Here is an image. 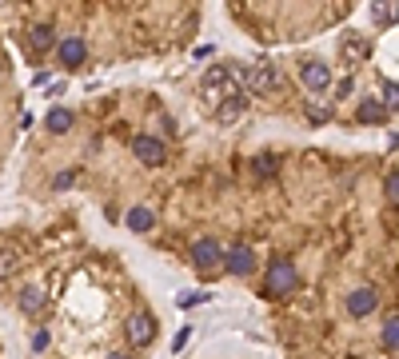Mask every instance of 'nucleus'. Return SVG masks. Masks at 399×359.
<instances>
[{
    "mask_svg": "<svg viewBox=\"0 0 399 359\" xmlns=\"http://www.w3.org/2000/svg\"><path fill=\"white\" fill-rule=\"evenodd\" d=\"M244 76H248L244 64H216V68L204 72V96H216V104H219L224 96L244 88Z\"/></svg>",
    "mask_w": 399,
    "mask_h": 359,
    "instance_id": "f257e3e1",
    "label": "nucleus"
},
{
    "mask_svg": "<svg viewBox=\"0 0 399 359\" xmlns=\"http://www.w3.org/2000/svg\"><path fill=\"white\" fill-rule=\"evenodd\" d=\"M299 288V268L291 264V259H271L268 271H264V296L268 299H288L291 291Z\"/></svg>",
    "mask_w": 399,
    "mask_h": 359,
    "instance_id": "f03ea898",
    "label": "nucleus"
},
{
    "mask_svg": "<svg viewBox=\"0 0 399 359\" xmlns=\"http://www.w3.org/2000/svg\"><path fill=\"white\" fill-rule=\"evenodd\" d=\"M188 259H192V268H196L200 276H208V279L224 276V248H219V244H216V239H212V236H200V239H192Z\"/></svg>",
    "mask_w": 399,
    "mask_h": 359,
    "instance_id": "7ed1b4c3",
    "label": "nucleus"
},
{
    "mask_svg": "<svg viewBox=\"0 0 399 359\" xmlns=\"http://www.w3.org/2000/svg\"><path fill=\"white\" fill-rule=\"evenodd\" d=\"M52 56H56V64L64 72H80L84 68V60H88V40L80 36V32H60Z\"/></svg>",
    "mask_w": 399,
    "mask_h": 359,
    "instance_id": "20e7f679",
    "label": "nucleus"
},
{
    "mask_svg": "<svg viewBox=\"0 0 399 359\" xmlns=\"http://www.w3.org/2000/svg\"><path fill=\"white\" fill-rule=\"evenodd\" d=\"M12 308L24 319H44V311H48V288H40V283H16Z\"/></svg>",
    "mask_w": 399,
    "mask_h": 359,
    "instance_id": "39448f33",
    "label": "nucleus"
},
{
    "mask_svg": "<svg viewBox=\"0 0 399 359\" xmlns=\"http://www.w3.org/2000/svg\"><path fill=\"white\" fill-rule=\"evenodd\" d=\"M296 76H299V84H304V88L308 92H328L331 88V68L328 64H323V60H299L296 64Z\"/></svg>",
    "mask_w": 399,
    "mask_h": 359,
    "instance_id": "423d86ee",
    "label": "nucleus"
},
{
    "mask_svg": "<svg viewBox=\"0 0 399 359\" xmlns=\"http://www.w3.org/2000/svg\"><path fill=\"white\" fill-rule=\"evenodd\" d=\"M276 88H279V68H271V64H252L248 76H244V92L248 96H268Z\"/></svg>",
    "mask_w": 399,
    "mask_h": 359,
    "instance_id": "0eeeda50",
    "label": "nucleus"
},
{
    "mask_svg": "<svg viewBox=\"0 0 399 359\" xmlns=\"http://www.w3.org/2000/svg\"><path fill=\"white\" fill-rule=\"evenodd\" d=\"M256 268H259V259H256V251H252L248 244H236V248L224 251V271H228V276L248 279V276H256Z\"/></svg>",
    "mask_w": 399,
    "mask_h": 359,
    "instance_id": "6e6552de",
    "label": "nucleus"
},
{
    "mask_svg": "<svg viewBox=\"0 0 399 359\" xmlns=\"http://www.w3.org/2000/svg\"><path fill=\"white\" fill-rule=\"evenodd\" d=\"M132 152H136V160H144V164H168V144L160 136H148V132H140L136 140H132Z\"/></svg>",
    "mask_w": 399,
    "mask_h": 359,
    "instance_id": "1a4fd4ad",
    "label": "nucleus"
},
{
    "mask_svg": "<svg viewBox=\"0 0 399 359\" xmlns=\"http://www.w3.org/2000/svg\"><path fill=\"white\" fill-rule=\"evenodd\" d=\"M124 335H128V348H152V339H156V316H132L124 323Z\"/></svg>",
    "mask_w": 399,
    "mask_h": 359,
    "instance_id": "9d476101",
    "label": "nucleus"
},
{
    "mask_svg": "<svg viewBox=\"0 0 399 359\" xmlns=\"http://www.w3.org/2000/svg\"><path fill=\"white\" fill-rule=\"evenodd\" d=\"M248 108H252V96H248L244 88H239V92H232V96L219 100L216 108H212V116H216V124H236V120L244 116Z\"/></svg>",
    "mask_w": 399,
    "mask_h": 359,
    "instance_id": "9b49d317",
    "label": "nucleus"
},
{
    "mask_svg": "<svg viewBox=\"0 0 399 359\" xmlns=\"http://www.w3.org/2000/svg\"><path fill=\"white\" fill-rule=\"evenodd\" d=\"M368 36H359V32H348V36L339 40V64H343V68H351L356 72L359 64H363V60H368Z\"/></svg>",
    "mask_w": 399,
    "mask_h": 359,
    "instance_id": "f8f14e48",
    "label": "nucleus"
},
{
    "mask_svg": "<svg viewBox=\"0 0 399 359\" xmlns=\"http://www.w3.org/2000/svg\"><path fill=\"white\" fill-rule=\"evenodd\" d=\"M375 308H379V291L371 288V283H363V288L348 291V316H351V319H368Z\"/></svg>",
    "mask_w": 399,
    "mask_h": 359,
    "instance_id": "ddd939ff",
    "label": "nucleus"
},
{
    "mask_svg": "<svg viewBox=\"0 0 399 359\" xmlns=\"http://www.w3.org/2000/svg\"><path fill=\"white\" fill-rule=\"evenodd\" d=\"M76 128V112L72 108H48L44 112V132H48V136H68V132Z\"/></svg>",
    "mask_w": 399,
    "mask_h": 359,
    "instance_id": "4468645a",
    "label": "nucleus"
},
{
    "mask_svg": "<svg viewBox=\"0 0 399 359\" xmlns=\"http://www.w3.org/2000/svg\"><path fill=\"white\" fill-rule=\"evenodd\" d=\"M391 112L383 108V104H379L375 96H368V100H359V108H356V120L359 124H383V120H388Z\"/></svg>",
    "mask_w": 399,
    "mask_h": 359,
    "instance_id": "2eb2a0df",
    "label": "nucleus"
},
{
    "mask_svg": "<svg viewBox=\"0 0 399 359\" xmlns=\"http://www.w3.org/2000/svg\"><path fill=\"white\" fill-rule=\"evenodd\" d=\"M379 348L388 351V355H395V351H399V316H388V319H383V331H379Z\"/></svg>",
    "mask_w": 399,
    "mask_h": 359,
    "instance_id": "dca6fc26",
    "label": "nucleus"
},
{
    "mask_svg": "<svg viewBox=\"0 0 399 359\" xmlns=\"http://www.w3.org/2000/svg\"><path fill=\"white\" fill-rule=\"evenodd\" d=\"M124 224H128L132 231H140V236H144V231L152 228V224H156V216H152V208H128V216H124Z\"/></svg>",
    "mask_w": 399,
    "mask_h": 359,
    "instance_id": "f3484780",
    "label": "nucleus"
},
{
    "mask_svg": "<svg viewBox=\"0 0 399 359\" xmlns=\"http://www.w3.org/2000/svg\"><path fill=\"white\" fill-rule=\"evenodd\" d=\"M371 20H375L379 28L399 24V4H371Z\"/></svg>",
    "mask_w": 399,
    "mask_h": 359,
    "instance_id": "a211bd4d",
    "label": "nucleus"
},
{
    "mask_svg": "<svg viewBox=\"0 0 399 359\" xmlns=\"http://www.w3.org/2000/svg\"><path fill=\"white\" fill-rule=\"evenodd\" d=\"M252 172H256L259 180L276 176V156H256V160H252Z\"/></svg>",
    "mask_w": 399,
    "mask_h": 359,
    "instance_id": "6ab92c4d",
    "label": "nucleus"
},
{
    "mask_svg": "<svg viewBox=\"0 0 399 359\" xmlns=\"http://www.w3.org/2000/svg\"><path fill=\"white\" fill-rule=\"evenodd\" d=\"M379 104H383L388 112L399 108V84H395V80H383V100H379Z\"/></svg>",
    "mask_w": 399,
    "mask_h": 359,
    "instance_id": "aec40b11",
    "label": "nucleus"
},
{
    "mask_svg": "<svg viewBox=\"0 0 399 359\" xmlns=\"http://www.w3.org/2000/svg\"><path fill=\"white\" fill-rule=\"evenodd\" d=\"M48 348H52V331L48 328H36V331H32V351H36V355H44Z\"/></svg>",
    "mask_w": 399,
    "mask_h": 359,
    "instance_id": "412c9836",
    "label": "nucleus"
},
{
    "mask_svg": "<svg viewBox=\"0 0 399 359\" xmlns=\"http://www.w3.org/2000/svg\"><path fill=\"white\" fill-rule=\"evenodd\" d=\"M212 291H188V296H180L176 299V308H196V303H208Z\"/></svg>",
    "mask_w": 399,
    "mask_h": 359,
    "instance_id": "4be33fe9",
    "label": "nucleus"
},
{
    "mask_svg": "<svg viewBox=\"0 0 399 359\" xmlns=\"http://www.w3.org/2000/svg\"><path fill=\"white\" fill-rule=\"evenodd\" d=\"M72 184H76V172H56V176H52V192H68Z\"/></svg>",
    "mask_w": 399,
    "mask_h": 359,
    "instance_id": "5701e85b",
    "label": "nucleus"
},
{
    "mask_svg": "<svg viewBox=\"0 0 399 359\" xmlns=\"http://www.w3.org/2000/svg\"><path fill=\"white\" fill-rule=\"evenodd\" d=\"M383 196L391 199V204H399V172H391L388 184H383Z\"/></svg>",
    "mask_w": 399,
    "mask_h": 359,
    "instance_id": "b1692460",
    "label": "nucleus"
},
{
    "mask_svg": "<svg viewBox=\"0 0 399 359\" xmlns=\"http://www.w3.org/2000/svg\"><path fill=\"white\" fill-rule=\"evenodd\" d=\"M351 88H356V80H351V76L339 80V84H336V104H339V100H348V96H351Z\"/></svg>",
    "mask_w": 399,
    "mask_h": 359,
    "instance_id": "393cba45",
    "label": "nucleus"
},
{
    "mask_svg": "<svg viewBox=\"0 0 399 359\" xmlns=\"http://www.w3.org/2000/svg\"><path fill=\"white\" fill-rule=\"evenodd\" d=\"M188 339H192V328H180L176 339H172V351H184V348H188Z\"/></svg>",
    "mask_w": 399,
    "mask_h": 359,
    "instance_id": "a878e982",
    "label": "nucleus"
},
{
    "mask_svg": "<svg viewBox=\"0 0 399 359\" xmlns=\"http://www.w3.org/2000/svg\"><path fill=\"white\" fill-rule=\"evenodd\" d=\"M160 128H164V136H176V120H172V116H160Z\"/></svg>",
    "mask_w": 399,
    "mask_h": 359,
    "instance_id": "bb28decb",
    "label": "nucleus"
},
{
    "mask_svg": "<svg viewBox=\"0 0 399 359\" xmlns=\"http://www.w3.org/2000/svg\"><path fill=\"white\" fill-rule=\"evenodd\" d=\"M108 359H128V355H124V351H112V355Z\"/></svg>",
    "mask_w": 399,
    "mask_h": 359,
    "instance_id": "cd10ccee",
    "label": "nucleus"
},
{
    "mask_svg": "<svg viewBox=\"0 0 399 359\" xmlns=\"http://www.w3.org/2000/svg\"><path fill=\"white\" fill-rule=\"evenodd\" d=\"M0 36H4V32H0Z\"/></svg>",
    "mask_w": 399,
    "mask_h": 359,
    "instance_id": "c85d7f7f",
    "label": "nucleus"
}]
</instances>
